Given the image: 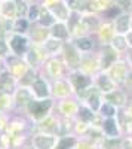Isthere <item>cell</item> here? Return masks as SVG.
Instances as JSON below:
<instances>
[{
  "mask_svg": "<svg viewBox=\"0 0 132 149\" xmlns=\"http://www.w3.org/2000/svg\"><path fill=\"white\" fill-rule=\"evenodd\" d=\"M8 45L10 52L16 57H24L28 49L31 48V40L27 34H18V33H10L8 36Z\"/></svg>",
  "mask_w": 132,
  "mask_h": 149,
  "instance_id": "obj_1",
  "label": "cell"
},
{
  "mask_svg": "<svg viewBox=\"0 0 132 149\" xmlns=\"http://www.w3.org/2000/svg\"><path fill=\"white\" fill-rule=\"evenodd\" d=\"M28 112L30 115L34 118V119H45L47 112L51 110L52 107V102L49 100V98H46V100H33L28 106Z\"/></svg>",
  "mask_w": 132,
  "mask_h": 149,
  "instance_id": "obj_2",
  "label": "cell"
},
{
  "mask_svg": "<svg viewBox=\"0 0 132 149\" xmlns=\"http://www.w3.org/2000/svg\"><path fill=\"white\" fill-rule=\"evenodd\" d=\"M119 52L111 46V45H104L101 49V55H100V67L102 70H110V67L117 61Z\"/></svg>",
  "mask_w": 132,
  "mask_h": 149,
  "instance_id": "obj_3",
  "label": "cell"
},
{
  "mask_svg": "<svg viewBox=\"0 0 132 149\" xmlns=\"http://www.w3.org/2000/svg\"><path fill=\"white\" fill-rule=\"evenodd\" d=\"M131 14L128 10H122L113 18V26L116 34H128L131 31Z\"/></svg>",
  "mask_w": 132,
  "mask_h": 149,
  "instance_id": "obj_4",
  "label": "cell"
},
{
  "mask_svg": "<svg viewBox=\"0 0 132 149\" xmlns=\"http://www.w3.org/2000/svg\"><path fill=\"white\" fill-rule=\"evenodd\" d=\"M116 36V31H114V26H113V21L111 19H104L100 30L97 31V37L100 43L104 46V45H110L113 37Z\"/></svg>",
  "mask_w": 132,
  "mask_h": 149,
  "instance_id": "obj_5",
  "label": "cell"
},
{
  "mask_svg": "<svg viewBox=\"0 0 132 149\" xmlns=\"http://www.w3.org/2000/svg\"><path fill=\"white\" fill-rule=\"evenodd\" d=\"M70 82L74 86V90L79 93H83L86 90L92 88V78H89L88 74L82 72H73L70 74Z\"/></svg>",
  "mask_w": 132,
  "mask_h": 149,
  "instance_id": "obj_6",
  "label": "cell"
},
{
  "mask_svg": "<svg viewBox=\"0 0 132 149\" xmlns=\"http://www.w3.org/2000/svg\"><path fill=\"white\" fill-rule=\"evenodd\" d=\"M63 51H64V58L67 61V64L70 67H79L80 66V61H82V55H80V51L73 45V42H68L63 46Z\"/></svg>",
  "mask_w": 132,
  "mask_h": 149,
  "instance_id": "obj_7",
  "label": "cell"
},
{
  "mask_svg": "<svg viewBox=\"0 0 132 149\" xmlns=\"http://www.w3.org/2000/svg\"><path fill=\"white\" fill-rule=\"evenodd\" d=\"M82 21H83V24H85V27H86L89 34H97V31L100 30L104 18H101L100 14L86 12V14H82Z\"/></svg>",
  "mask_w": 132,
  "mask_h": 149,
  "instance_id": "obj_8",
  "label": "cell"
},
{
  "mask_svg": "<svg viewBox=\"0 0 132 149\" xmlns=\"http://www.w3.org/2000/svg\"><path fill=\"white\" fill-rule=\"evenodd\" d=\"M30 34V40L33 45H43L45 40L49 37V29H45L39 24H31V29L28 31Z\"/></svg>",
  "mask_w": 132,
  "mask_h": 149,
  "instance_id": "obj_9",
  "label": "cell"
},
{
  "mask_svg": "<svg viewBox=\"0 0 132 149\" xmlns=\"http://www.w3.org/2000/svg\"><path fill=\"white\" fill-rule=\"evenodd\" d=\"M8 64L10 66L9 70H10V74L12 76H24V73H25L28 69H27V63L25 61H22L21 57H16L14 54H10L9 58H8Z\"/></svg>",
  "mask_w": 132,
  "mask_h": 149,
  "instance_id": "obj_10",
  "label": "cell"
},
{
  "mask_svg": "<svg viewBox=\"0 0 132 149\" xmlns=\"http://www.w3.org/2000/svg\"><path fill=\"white\" fill-rule=\"evenodd\" d=\"M110 73H111V79L114 81V84H122L126 82L128 78V66L125 61H116V63L110 67Z\"/></svg>",
  "mask_w": 132,
  "mask_h": 149,
  "instance_id": "obj_11",
  "label": "cell"
},
{
  "mask_svg": "<svg viewBox=\"0 0 132 149\" xmlns=\"http://www.w3.org/2000/svg\"><path fill=\"white\" fill-rule=\"evenodd\" d=\"M51 12H52V15L55 17L56 21L59 22H67L70 15H71V10L68 9V6L63 2V0H59V2H56L55 5H52L51 8H47Z\"/></svg>",
  "mask_w": 132,
  "mask_h": 149,
  "instance_id": "obj_12",
  "label": "cell"
},
{
  "mask_svg": "<svg viewBox=\"0 0 132 149\" xmlns=\"http://www.w3.org/2000/svg\"><path fill=\"white\" fill-rule=\"evenodd\" d=\"M0 18L14 21L16 18V0H2L0 2Z\"/></svg>",
  "mask_w": 132,
  "mask_h": 149,
  "instance_id": "obj_13",
  "label": "cell"
},
{
  "mask_svg": "<svg viewBox=\"0 0 132 149\" xmlns=\"http://www.w3.org/2000/svg\"><path fill=\"white\" fill-rule=\"evenodd\" d=\"M49 34H51V37H55V39H59V40H63V42H65L67 39H71L67 22L56 21L54 26L49 29Z\"/></svg>",
  "mask_w": 132,
  "mask_h": 149,
  "instance_id": "obj_14",
  "label": "cell"
},
{
  "mask_svg": "<svg viewBox=\"0 0 132 149\" xmlns=\"http://www.w3.org/2000/svg\"><path fill=\"white\" fill-rule=\"evenodd\" d=\"M31 93L36 98L39 100H45V98L49 97L51 90H49V85L45 82V79H36L31 84Z\"/></svg>",
  "mask_w": 132,
  "mask_h": 149,
  "instance_id": "obj_15",
  "label": "cell"
},
{
  "mask_svg": "<svg viewBox=\"0 0 132 149\" xmlns=\"http://www.w3.org/2000/svg\"><path fill=\"white\" fill-rule=\"evenodd\" d=\"M33 145L36 149H54L56 145V139L52 134H37L33 139Z\"/></svg>",
  "mask_w": 132,
  "mask_h": 149,
  "instance_id": "obj_16",
  "label": "cell"
},
{
  "mask_svg": "<svg viewBox=\"0 0 132 149\" xmlns=\"http://www.w3.org/2000/svg\"><path fill=\"white\" fill-rule=\"evenodd\" d=\"M95 84H97V88H98L102 94L111 93V91H114V88H116L114 81L109 76V74H105V73L98 74V76H97V81H95Z\"/></svg>",
  "mask_w": 132,
  "mask_h": 149,
  "instance_id": "obj_17",
  "label": "cell"
},
{
  "mask_svg": "<svg viewBox=\"0 0 132 149\" xmlns=\"http://www.w3.org/2000/svg\"><path fill=\"white\" fill-rule=\"evenodd\" d=\"M15 102L21 107H27L33 102V93H31V90H28L27 86H21V88L16 91V94H15Z\"/></svg>",
  "mask_w": 132,
  "mask_h": 149,
  "instance_id": "obj_18",
  "label": "cell"
},
{
  "mask_svg": "<svg viewBox=\"0 0 132 149\" xmlns=\"http://www.w3.org/2000/svg\"><path fill=\"white\" fill-rule=\"evenodd\" d=\"M104 98L110 104H113L114 107H120L126 103V94L123 91H119V90H114L111 93H107L104 94Z\"/></svg>",
  "mask_w": 132,
  "mask_h": 149,
  "instance_id": "obj_19",
  "label": "cell"
},
{
  "mask_svg": "<svg viewBox=\"0 0 132 149\" xmlns=\"http://www.w3.org/2000/svg\"><path fill=\"white\" fill-rule=\"evenodd\" d=\"M43 49H45V52L47 55H55L58 51H61L63 46H64V42L63 40H59V39H55V37H47V39L45 40V43L42 45Z\"/></svg>",
  "mask_w": 132,
  "mask_h": 149,
  "instance_id": "obj_20",
  "label": "cell"
},
{
  "mask_svg": "<svg viewBox=\"0 0 132 149\" xmlns=\"http://www.w3.org/2000/svg\"><path fill=\"white\" fill-rule=\"evenodd\" d=\"M55 22H56V19H55V17L52 15V12L47 9V8L42 6V12H40L39 21L36 22V24H39V26H42V27H45V29H51Z\"/></svg>",
  "mask_w": 132,
  "mask_h": 149,
  "instance_id": "obj_21",
  "label": "cell"
},
{
  "mask_svg": "<svg viewBox=\"0 0 132 149\" xmlns=\"http://www.w3.org/2000/svg\"><path fill=\"white\" fill-rule=\"evenodd\" d=\"M73 45L79 49L80 52H89L94 48V40L91 36H82V37H76V39H71Z\"/></svg>",
  "mask_w": 132,
  "mask_h": 149,
  "instance_id": "obj_22",
  "label": "cell"
},
{
  "mask_svg": "<svg viewBox=\"0 0 132 149\" xmlns=\"http://www.w3.org/2000/svg\"><path fill=\"white\" fill-rule=\"evenodd\" d=\"M31 29V22L27 18H15L12 22V33L18 34H28Z\"/></svg>",
  "mask_w": 132,
  "mask_h": 149,
  "instance_id": "obj_23",
  "label": "cell"
},
{
  "mask_svg": "<svg viewBox=\"0 0 132 149\" xmlns=\"http://www.w3.org/2000/svg\"><path fill=\"white\" fill-rule=\"evenodd\" d=\"M101 125H102L101 127L102 131L109 136V137H116V136L119 134V124L114 118H105Z\"/></svg>",
  "mask_w": 132,
  "mask_h": 149,
  "instance_id": "obj_24",
  "label": "cell"
},
{
  "mask_svg": "<svg viewBox=\"0 0 132 149\" xmlns=\"http://www.w3.org/2000/svg\"><path fill=\"white\" fill-rule=\"evenodd\" d=\"M100 90L98 88H91L89 90V94H88V106L94 110V112H97L100 110L101 107V94L98 93Z\"/></svg>",
  "mask_w": 132,
  "mask_h": 149,
  "instance_id": "obj_25",
  "label": "cell"
},
{
  "mask_svg": "<svg viewBox=\"0 0 132 149\" xmlns=\"http://www.w3.org/2000/svg\"><path fill=\"white\" fill-rule=\"evenodd\" d=\"M77 113H79V118L82 122H85V124H89L94 121L95 118V112L89 107V106H80L77 109Z\"/></svg>",
  "mask_w": 132,
  "mask_h": 149,
  "instance_id": "obj_26",
  "label": "cell"
},
{
  "mask_svg": "<svg viewBox=\"0 0 132 149\" xmlns=\"http://www.w3.org/2000/svg\"><path fill=\"white\" fill-rule=\"evenodd\" d=\"M47 72H49L51 76L59 78V74L63 73V64H61V61H58L56 58H51L49 61H47Z\"/></svg>",
  "mask_w": 132,
  "mask_h": 149,
  "instance_id": "obj_27",
  "label": "cell"
},
{
  "mask_svg": "<svg viewBox=\"0 0 132 149\" xmlns=\"http://www.w3.org/2000/svg\"><path fill=\"white\" fill-rule=\"evenodd\" d=\"M40 12H42V5H40V3H30L28 14H27V19H28L31 24H36V22L39 21Z\"/></svg>",
  "mask_w": 132,
  "mask_h": 149,
  "instance_id": "obj_28",
  "label": "cell"
},
{
  "mask_svg": "<svg viewBox=\"0 0 132 149\" xmlns=\"http://www.w3.org/2000/svg\"><path fill=\"white\" fill-rule=\"evenodd\" d=\"M117 52H122V51H126L128 49V42H126V36L125 34H116L113 37V40L110 43Z\"/></svg>",
  "mask_w": 132,
  "mask_h": 149,
  "instance_id": "obj_29",
  "label": "cell"
},
{
  "mask_svg": "<svg viewBox=\"0 0 132 149\" xmlns=\"http://www.w3.org/2000/svg\"><path fill=\"white\" fill-rule=\"evenodd\" d=\"M54 93L59 97H64L70 93V84L67 81H55L54 84Z\"/></svg>",
  "mask_w": 132,
  "mask_h": 149,
  "instance_id": "obj_30",
  "label": "cell"
},
{
  "mask_svg": "<svg viewBox=\"0 0 132 149\" xmlns=\"http://www.w3.org/2000/svg\"><path fill=\"white\" fill-rule=\"evenodd\" d=\"M123 140L119 137H107L102 142V148L104 149H122Z\"/></svg>",
  "mask_w": 132,
  "mask_h": 149,
  "instance_id": "obj_31",
  "label": "cell"
},
{
  "mask_svg": "<svg viewBox=\"0 0 132 149\" xmlns=\"http://www.w3.org/2000/svg\"><path fill=\"white\" fill-rule=\"evenodd\" d=\"M30 3L25 0H16V18H27Z\"/></svg>",
  "mask_w": 132,
  "mask_h": 149,
  "instance_id": "obj_32",
  "label": "cell"
},
{
  "mask_svg": "<svg viewBox=\"0 0 132 149\" xmlns=\"http://www.w3.org/2000/svg\"><path fill=\"white\" fill-rule=\"evenodd\" d=\"M76 145L77 140L73 136H65V137H61V140L58 142V149H73Z\"/></svg>",
  "mask_w": 132,
  "mask_h": 149,
  "instance_id": "obj_33",
  "label": "cell"
},
{
  "mask_svg": "<svg viewBox=\"0 0 132 149\" xmlns=\"http://www.w3.org/2000/svg\"><path fill=\"white\" fill-rule=\"evenodd\" d=\"M100 112H101V115L105 116V118H114L116 115V107L113 104H110L109 102H104L100 107Z\"/></svg>",
  "mask_w": 132,
  "mask_h": 149,
  "instance_id": "obj_34",
  "label": "cell"
},
{
  "mask_svg": "<svg viewBox=\"0 0 132 149\" xmlns=\"http://www.w3.org/2000/svg\"><path fill=\"white\" fill-rule=\"evenodd\" d=\"M77 109H79V107H77L73 102H64V103L61 104V110H63V113H65V115H73V113H76Z\"/></svg>",
  "mask_w": 132,
  "mask_h": 149,
  "instance_id": "obj_35",
  "label": "cell"
},
{
  "mask_svg": "<svg viewBox=\"0 0 132 149\" xmlns=\"http://www.w3.org/2000/svg\"><path fill=\"white\" fill-rule=\"evenodd\" d=\"M132 5V0H114V6L119 10H129Z\"/></svg>",
  "mask_w": 132,
  "mask_h": 149,
  "instance_id": "obj_36",
  "label": "cell"
},
{
  "mask_svg": "<svg viewBox=\"0 0 132 149\" xmlns=\"http://www.w3.org/2000/svg\"><path fill=\"white\" fill-rule=\"evenodd\" d=\"M9 51H10V49H9L8 40L0 39V57H8V55H10Z\"/></svg>",
  "mask_w": 132,
  "mask_h": 149,
  "instance_id": "obj_37",
  "label": "cell"
},
{
  "mask_svg": "<svg viewBox=\"0 0 132 149\" xmlns=\"http://www.w3.org/2000/svg\"><path fill=\"white\" fill-rule=\"evenodd\" d=\"M122 149H132V139H131V137H129L128 140H125V142H123Z\"/></svg>",
  "mask_w": 132,
  "mask_h": 149,
  "instance_id": "obj_38",
  "label": "cell"
},
{
  "mask_svg": "<svg viewBox=\"0 0 132 149\" xmlns=\"http://www.w3.org/2000/svg\"><path fill=\"white\" fill-rule=\"evenodd\" d=\"M126 36V42H128V48H132V31H129Z\"/></svg>",
  "mask_w": 132,
  "mask_h": 149,
  "instance_id": "obj_39",
  "label": "cell"
},
{
  "mask_svg": "<svg viewBox=\"0 0 132 149\" xmlns=\"http://www.w3.org/2000/svg\"><path fill=\"white\" fill-rule=\"evenodd\" d=\"M126 85L132 88V73H128V78H126Z\"/></svg>",
  "mask_w": 132,
  "mask_h": 149,
  "instance_id": "obj_40",
  "label": "cell"
},
{
  "mask_svg": "<svg viewBox=\"0 0 132 149\" xmlns=\"http://www.w3.org/2000/svg\"><path fill=\"white\" fill-rule=\"evenodd\" d=\"M128 63L132 66V48L128 49Z\"/></svg>",
  "mask_w": 132,
  "mask_h": 149,
  "instance_id": "obj_41",
  "label": "cell"
},
{
  "mask_svg": "<svg viewBox=\"0 0 132 149\" xmlns=\"http://www.w3.org/2000/svg\"><path fill=\"white\" fill-rule=\"evenodd\" d=\"M25 2H28V3H40L42 0H25Z\"/></svg>",
  "mask_w": 132,
  "mask_h": 149,
  "instance_id": "obj_42",
  "label": "cell"
},
{
  "mask_svg": "<svg viewBox=\"0 0 132 149\" xmlns=\"http://www.w3.org/2000/svg\"><path fill=\"white\" fill-rule=\"evenodd\" d=\"M128 12H129V14L132 15V5H131V8H129V10H128Z\"/></svg>",
  "mask_w": 132,
  "mask_h": 149,
  "instance_id": "obj_43",
  "label": "cell"
},
{
  "mask_svg": "<svg viewBox=\"0 0 132 149\" xmlns=\"http://www.w3.org/2000/svg\"><path fill=\"white\" fill-rule=\"evenodd\" d=\"M131 31H132V17H131Z\"/></svg>",
  "mask_w": 132,
  "mask_h": 149,
  "instance_id": "obj_44",
  "label": "cell"
},
{
  "mask_svg": "<svg viewBox=\"0 0 132 149\" xmlns=\"http://www.w3.org/2000/svg\"><path fill=\"white\" fill-rule=\"evenodd\" d=\"M0 2H2V0H0Z\"/></svg>",
  "mask_w": 132,
  "mask_h": 149,
  "instance_id": "obj_45",
  "label": "cell"
}]
</instances>
